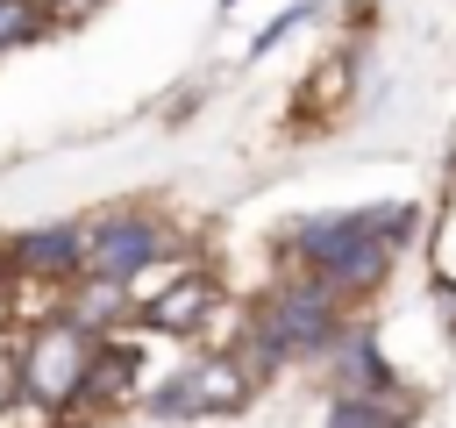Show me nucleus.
Masks as SVG:
<instances>
[{"label": "nucleus", "instance_id": "1", "mask_svg": "<svg viewBox=\"0 0 456 428\" xmlns=\"http://www.w3.org/2000/svg\"><path fill=\"white\" fill-rule=\"evenodd\" d=\"M420 235V207L413 200H378V207H342V214H306L278 235V257L321 285H335L349 307L385 292L399 250Z\"/></svg>", "mask_w": 456, "mask_h": 428}, {"label": "nucleus", "instance_id": "2", "mask_svg": "<svg viewBox=\"0 0 456 428\" xmlns=\"http://www.w3.org/2000/svg\"><path fill=\"white\" fill-rule=\"evenodd\" d=\"M342 321H349V300H342L335 285H321V278H306V271H285V278L242 314L235 350H242V364H249L256 378H271V371H285V364L328 357L335 335H342Z\"/></svg>", "mask_w": 456, "mask_h": 428}, {"label": "nucleus", "instance_id": "3", "mask_svg": "<svg viewBox=\"0 0 456 428\" xmlns=\"http://www.w3.org/2000/svg\"><path fill=\"white\" fill-rule=\"evenodd\" d=\"M93 350H100V335L78 328V321H64V314L28 321L21 328V407L36 421H71Z\"/></svg>", "mask_w": 456, "mask_h": 428}, {"label": "nucleus", "instance_id": "4", "mask_svg": "<svg viewBox=\"0 0 456 428\" xmlns=\"http://www.w3.org/2000/svg\"><path fill=\"white\" fill-rule=\"evenodd\" d=\"M249 392H256V371L242 364V350H207V357L178 364L164 385H150L142 407L157 421H214V414H235Z\"/></svg>", "mask_w": 456, "mask_h": 428}, {"label": "nucleus", "instance_id": "5", "mask_svg": "<svg viewBox=\"0 0 456 428\" xmlns=\"http://www.w3.org/2000/svg\"><path fill=\"white\" fill-rule=\"evenodd\" d=\"M171 250H178L171 243V221L150 214V207H100V214H86V271H100V278L135 285Z\"/></svg>", "mask_w": 456, "mask_h": 428}, {"label": "nucleus", "instance_id": "6", "mask_svg": "<svg viewBox=\"0 0 456 428\" xmlns=\"http://www.w3.org/2000/svg\"><path fill=\"white\" fill-rule=\"evenodd\" d=\"M78 271H86V221H36V228L7 235V278L14 285L64 292Z\"/></svg>", "mask_w": 456, "mask_h": 428}, {"label": "nucleus", "instance_id": "7", "mask_svg": "<svg viewBox=\"0 0 456 428\" xmlns=\"http://www.w3.org/2000/svg\"><path fill=\"white\" fill-rule=\"evenodd\" d=\"M135 385H142V342L135 335H100V350H93V364H86V385H78V407H71V421H100V414H114V407H128L135 399Z\"/></svg>", "mask_w": 456, "mask_h": 428}, {"label": "nucleus", "instance_id": "8", "mask_svg": "<svg viewBox=\"0 0 456 428\" xmlns=\"http://www.w3.org/2000/svg\"><path fill=\"white\" fill-rule=\"evenodd\" d=\"M328 378H335V392H399V371H392V357L378 350V328L370 321H342V335H335V350H328Z\"/></svg>", "mask_w": 456, "mask_h": 428}, {"label": "nucleus", "instance_id": "9", "mask_svg": "<svg viewBox=\"0 0 456 428\" xmlns=\"http://www.w3.org/2000/svg\"><path fill=\"white\" fill-rule=\"evenodd\" d=\"M50 314H64V321H78V328H93V335H114V328H128V321H135V292H128L121 278L78 271V278L57 292V307H50Z\"/></svg>", "mask_w": 456, "mask_h": 428}, {"label": "nucleus", "instance_id": "10", "mask_svg": "<svg viewBox=\"0 0 456 428\" xmlns=\"http://www.w3.org/2000/svg\"><path fill=\"white\" fill-rule=\"evenodd\" d=\"M321 428H413V392H328Z\"/></svg>", "mask_w": 456, "mask_h": 428}, {"label": "nucleus", "instance_id": "11", "mask_svg": "<svg viewBox=\"0 0 456 428\" xmlns=\"http://www.w3.org/2000/svg\"><path fill=\"white\" fill-rule=\"evenodd\" d=\"M43 36H50V14H43V0H0V50L43 43Z\"/></svg>", "mask_w": 456, "mask_h": 428}, {"label": "nucleus", "instance_id": "12", "mask_svg": "<svg viewBox=\"0 0 456 428\" xmlns=\"http://www.w3.org/2000/svg\"><path fill=\"white\" fill-rule=\"evenodd\" d=\"M21 407V342H7L0 335V421Z\"/></svg>", "mask_w": 456, "mask_h": 428}, {"label": "nucleus", "instance_id": "13", "mask_svg": "<svg viewBox=\"0 0 456 428\" xmlns=\"http://www.w3.org/2000/svg\"><path fill=\"white\" fill-rule=\"evenodd\" d=\"M306 21H314V7H285V14H278V21H271V29H264V36H256V43H249V50H256V57H264V50H278V43H285V36H292V29H306Z\"/></svg>", "mask_w": 456, "mask_h": 428}, {"label": "nucleus", "instance_id": "14", "mask_svg": "<svg viewBox=\"0 0 456 428\" xmlns=\"http://www.w3.org/2000/svg\"><path fill=\"white\" fill-rule=\"evenodd\" d=\"M107 0H43V14H50V29H71V21H86V14H100Z\"/></svg>", "mask_w": 456, "mask_h": 428}, {"label": "nucleus", "instance_id": "15", "mask_svg": "<svg viewBox=\"0 0 456 428\" xmlns=\"http://www.w3.org/2000/svg\"><path fill=\"white\" fill-rule=\"evenodd\" d=\"M50 428H78V421H50Z\"/></svg>", "mask_w": 456, "mask_h": 428}, {"label": "nucleus", "instance_id": "16", "mask_svg": "<svg viewBox=\"0 0 456 428\" xmlns=\"http://www.w3.org/2000/svg\"><path fill=\"white\" fill-rule=\"evenodd\" d=\"M221 7H235V0H221Z\"/></svg>", "mask_w": 456, "mask_h": 428}]
</instances>
